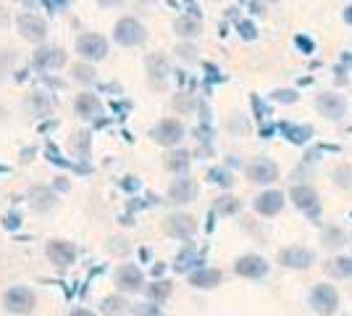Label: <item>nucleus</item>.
<instances>
[{"instance_id": "13", "label": "nucleus", "mask_w": 352, "mask_h": 316, "mask_svg": "<svg viewBox=\"0 0 352 316\" xmlns=\"http://www.w3.org/2000/svg\"><path fill=\"white\" fill-rule=\"evenodd\" d=\"M279 177V166L274 164L271 158H255L252 164L248 166V180L255 182V185H271V182Z\"/></svg>"}, {"instance_id": "19", "label": "nucleus", "mask_w": 352, "mask_h": 316, "mask_svg": "<svg viewBox=\"0 0 352 316\" xmlns=\"http://www.w3.org/2000/svg\"><path fill=\"white\" fill-rule=\"evenodd\" d=\"M223 282V274L219 269H208V266H200L190 274V285L197 287V290H213Z\"/></svg>"}, {"instance_id": "11", "label": "nucleus", "mask_w": 352, "mask_h": 316, "mask_svg": "<svg viewBox=\"0 0 352 316\" xmlns=\"http://www.w3.org/2000/svg\"><path fill=\"white\" fill-rule=\"evenodd\" d=\"M268 269H271L268 261L263 256H252V253L239 256L234 261V271L239 277H245V280H261V277L268 274Z\"/></svg>"}, {"instance_id": "21", "label": "nucleus", "mask_w": 352, "mask_h": 316, "mask_svg": "<svg viewBox=\"0 0 352 316\" xmlns=\"http://www.w3.org/2000/svg\"><path fill=\"white\" fill-rule=\"evenodd\" d=\"M200 30H203V24L197 16H179L174 21V32L179 37H197Z\"/></svg>"}, {"instance_id": "3", "label": "nucleus", "mask_w": 352, "mask_h": 316, "mask_svg": "<svg viewBox=\"0 0 352 316\" xmlns=\"http://www.w3.org/2000/svg\"><path fill=\"white\" fill-rule=\"evenodd\" d=\"M308 303L318 316H331L339 311V293L331 285L321 282V285H313V290H310V295H308Z\"/></svg>"}, {"instance_id": "10", "label": "nucleus", "mask_w": 352, "mask_h": 316, "mask_svg": "<svg viewBox=\"0 0 352 316\" xmlns=\"http://www.w3.org/2000/svg\"><path fill=\"white\" fill-rule=\"evenodd\" d=\"M116 287L121 293H137L145 287V274L137 264H124L116 269Z\"/></svg>"}, {"instance_id": "9", "label": "nucleus", "mask_w": 352, "mask_h": 316, "mask_svg": "<svg viewBox=\"0 0 352 316\" xmlns=\"http://www.w3.org/2000/svg\"><path fill=\"white\" fill-rule=\"evenodd\" d=\"M316 108L321 111L329 121H339L347 116V101L339 92H321L316 98Z\"/></svg>"}, {"instance_id": "38", "label": "nucleus", "mask_w": 352, "mask_h": 316, "mask_svg": "<svg viewBox=\"0 0 352 316\" xmlns=\"http://www.w3.org/2000/svg\"><path fill=\"white\" fill-rule=\"evenodd\" d=\"M344 21H347V24H352V6H350V8H344Z\"/></svg>"}, {"instance_id": "37", "label": "nucleus", "mask_w": 352, "mask_h": 316, "mask_svg": "<svg viewBox=\"0 0 352 316\" xmlns=\"http://www.w3.org/2000/svg\"><path fill=\"white\" fill-rule=\"evenodd\" d=\"M69 316H95V314H92L89 308H74V311Z\"/></svg>"}, {"instance_id": "40", "label": "nucleus", "mask_w": 352, "mask_h": 316, "mask_svg": "<svg viewBox=\"0 0 352 316\" xmlns=\"http://www.w3.org/2000/svg\"><path fill=\"white\" fill-rule=\"evenodd\" d=\"M268 3H276V0H268Z\"/></svg>"}, {"instance_id": "33", "label": "nucleus", "mask_w": 352, "mask_h": 316, "mask_svg": "<svg viewBox=\"0 0 352 316\" xmlns=\"http://www.w3.org/2000/svg\"><path fill=\"white\" fill-rule=\"evenodd\" d=\"M40 3H43L50 14H58V11H63L69 6V0H40Z\"/></svg>"}, {"instance_id": "28", "label": "nucleus", "mask_w": 352, "mask_h": 316, "mask_svg": "<svg viewBox=\"0 0 352 316\" xmlns=\"http://www.w3.org/2000/svg\"><path fill=\"white\" fill-rule=\"evenodd\" d=\"M334 185L337 187H344V190H352V166H339L334 169Z\"/></svg>"}, {"instance_id": "15", "label": "nucleus", "mask_w": 352, "mask_h": 316, "mask_svg": "<svg viewBox=\"0 0 352 316\" xmlns=\"http://www.w3.org/2000/svg\"><path fill=\"white\" fill-rule=\"evenodd\" d=\"M34 66L37 69H43V72H53V69H60V66H66V53L60 50V48H53V45H43L34 50Z\"/></svg>"}, {"instance_id": "26", "label": "nucleus", "mask_w": 352, "mask_h": 316, "mask_svg": "<svg viewBox=\"0 0 352 316\" xmlns=\"http://www.w3.org/2000/svg\"><path fill=\"white\" fill-rule=\"evenodd\" d=\"M72 72H74V79L82 82V85H92V82H95V69H92V63H85V61H82V63L74 66Z\"/></svg>"}, {"instance_id": "36", "label": "nucleus", "mask_w": 352, "mask_h": 316, "mask_svg": "<svg viewBox=\"0 0 352 316\" xmlns=\"http://www.w3.org/2000/svg\"><path fill=\"white\" fill-rule=\"evenodd\" d=\"M98 6H103V8H116V6H121L124 0H95Z\"/></svg>"}, {"instance_id": "16", "label": "nucleus", "mask_w": 352, "mask_h": 316, "mask_svg": "<svg viewBox=\"0 0 352 316\" xmlns=\"http://www.w3.org/2000/svg\"><path fill=\"white\" fill-rule=\"evenodd\" d=\"M200 193V187H197V182L190 180V177H179L168 185V200L171 203H179V206H184V203H192L195 198Z\"/></svg>"}, {"instance_id": "17", "label": "nucleus", "mask_w": 352, "mask_h": 316, "mask_svg": "<svg viewBox=\"0 0 352 316\" xmlns=\"http://www.w3.org/2000/svg\"><path fill=\"white\" fill-rule=\"evenodd\" d=\"M252 209L258 211L261 216H276L284 209V193L281 190H265L252 200Z\"/></svg>"}, {"instance_id": "29", "label": "nucleus", "mask_w": 352, "mask_h": 316, "mask_svg": "<svg viewBox=\"0 0 352 316\" xmlns=\"http://www.w3.org/2000/svg\"><path fill=\"white\" fill-rule=\"evenodd\" d=\"M208 180L213 182V185H223V187L232 185V177H229L226 169H210V171H208Z\"/></svg>"}, {"instance_id": "34", "label": "nucleus", "mask_w": 352, "mask_h": 316, "mask_svg": "<svg viewBox=\"0 0 352 316\" xmlns=\"http://www.w3.org/2000/svg\"><path fill=\"white\" fill-rule=\"evenodd\" d=\"M239 32H242L245 40H255V27H252L250 21H242V24H239Z\"/></svg>"}, {"instance_id": "8", "label": "nucleus", "mask_w": 352, "mask_h": 316, "mask_svg": "<svg viewBox=\"0 0 352 316\" xmlns=\"http://www.w3.org/2000/svg\"><path fill=\"white\" fill-rule=\"evenodd\" d=\"M289 198H292L294 206L302 211V213H308L310 219H318V213H321V198H318V193L310 185H294L292 190H289Z\"/></svg>"}, {"instance_id": "2", "label": "nucleus", "mask_w": 352, "mask_h": 316, "mask_svg": "<svg viewBox=\"0 0 352 316\" xmlns=\"http://www.w3.org/2000/svg\"><path fill=\"white\" fill-rule=\"evenodd\" d=\"M76 53L85 63H98V61H105L108 56V40L103 34H95V32H87V34H79L76 37Z\"/></svg>"}, {"instance_id": "5", "label": "nucleus", "mask_w": 352, "mask_h": 316, "mask_svg": "<svg viewBox=\"0 0 352 316\" xmlns=\"http://www.w3.org/2000/svg\"><path fill=\"white\" fill-rule=\"evenodd\" d=\"M184 135H187V129H184V124L179 119H161L153 129H150V137L158 143V145H163V148H179V143L184 140Z\"/></svg>"}, {"instance_id": "31", "label": "nucleus", "mask_w": 352, "mask_h": 316, "mask_svg": "<svg viewBox=\"0 0 352 316\" xmlns=\"http://www.w3.org/2000/svg\"><path fill=\"white\" fill-rule=\"evenodd\" d=\"M168 293H171V285H168V282H155V285H150V298H155V301H163Z\"/></svg>"}, {"instance_id": "27", "label": "nucleus", "mask_w": 352, "mask_h": 316, "mask_svg": "<svg viewBox=\"0 0 352 316\" xmlns=\"http://www.w3.org/2000/svg\"><path fill=\"white\" fill-rule=\"evenodd\" d=\"M197 261H200L197 253H195L192 248H187V251H182V253H179L174 266H176V271H190L192 266H197Z\"/></svg>"}, {"instance_id": "25", "label": "nucleus", "mask_w": 352, "mask_h": 316, "mask_svg": "<svg viewBox=\"0 0 352 316\" xmlns=\"http://www.w3.org/2000/svg\"><path fill=\"white\" fill-rule=\"evenodd\" d=\"M129 303L124 301L121 295H111V298H105L103 301V314L105 316H124L129 308H126Z\"/></svg>"}, {"instance_id": "22", "label": "nucleus", "mask_w": 352, "mask_h": 316, "mask_svg": "<svg viewBox=\"0 0 352 316\" xmlns=\"http://www.w3.org/2000/svg\"><path fill=\"white\" fill-rule=\"evenodd\" d=\"M326 271H329L331 277H337V280H347V277H352V258L350 256L331 258V261L326 264Z\"/></svg>"}, {"instance_id": "20", "label": "nucleus", "mask_w": 352, "mask_h": 316, "mask_svg": "<svg viewBox=\"0 0 352 316\" xmlns=\"http://www.w3.org/2000/svg\"><path fill=\"white\" fill-rule=\"evenodd\" d=\"M190 164H192V156H190V151H184V148H171V151L163 156V166H166L171 174H179V177L190 169Z\"/></svg>"}, {"instance_id": "23", "label": "nucleus", "mask_w": 352, "mask_h": 316, "mask_svg": "<svg viewBox=\"0 0 352 316\" xmlns=\"http://www.w3.org/2000/svg\"><path fill=\"white\" fill-rule=\"evenodd\" d=\"M147 72H150L153 85H155V87H163V82H166V76H168V66H166V61H163L161 56L147 59Z\"/></svg>"}, {"instance_id": "18", "label": "nucleus", "mask_w": 352, "mask_h": 316, "mask_svg": "<svg viewBox=\"0 0 352 316\" xmlns=\"http://www.w3.org/2000/svg\"><path fill=\"white\" fill-rule=\"evenodd\" d=\"M195 219L187 216V213H174V216H168L166 219V232L171 235V238H182V240H190L192 235H195Z\"/></svg>"}, {"instance_id": "7", "label": "nucleus", "mask_w": 352, "mask_h": 316, "mask_svg": "<svg viewBox=\"0 0 352 316\" xmlns=\"http://www.w3.org/2000/svg\"><path fill=\"white\" fill-rule=\"evenodd\" d=\"M279 264L287 266V269L305 271L316 264V251H313V248H305V245H289V248L279 251Z\"/></svg>"}, {"instance_id": "1", "label": "nucleus", "mask_w": 352, "mask_h": 316, "mask_svg": "<svg viewBox=\"0 0 352 316\" xmlns=\"http://www.w3.org/2000/svg\"><path fill=\"white\" fill-rule=\"evenodd\" d=\"M113 40L124 48L142 45V43L147 40L145 24H142V21H137L134 16H124V19H118L116 27H113Z\"/></svg>"}, {"instance_id": "14", "label": "nucleus", "mask_w": 352, "mask_h": 316, "mask_svg": "<svg viewBox=\"0 0 352 316\" xmlns=\"http://www.w3.org/2000/svg\"><path fill=\"white\" fill-rule=\"evenodd\" d=\"M74 111H76L79 119L95 121L103 116V103H100V98L92 95V92H79L76 101H74Z\"/></svg>"}, {"instance_id": "39", "label": "nucleus", "mask_w": 352, "mask_h": 316, "mask_svg": "<svg viewBox=\"0 0 352 316\" xmlns=\"http://www.w3.org/2000/svg\"><path fill=\"white\" fill-rule=\"evenodd\" d=\"M0 27H3V14H0Z\"/></svg>"}, {"instance_id": "6", "label": "nucleus", "mask_w": 352, "mask_h": 316, "mask_svg": "<svg viewBox=\"0 0 352 316\" xmlns=\"http://www.w3.org/2000/svg\"><path fill=\"white\" fill-rule=\"evenodd\" d=\"M16 30H19V34L24 40H30V43H45V37H47V21H45L43 16L24 11V14L16 16Z\"/></svg>"}, {"instance_id": "4", "label": "nucleus", "mask_w": 352, "mask_h": 316, "mask_svg": "<svg viewBox=\"0 0 352 316\" xmlns=\"http://www.w3.org/2000/svg\"><path fill=\"white\" fill-rule=\"evenodd\" d=\"M3 303H6V311H11V314H16V316H27V314L34 311V306H37V295H34V290H32V287L16 285L3 295Z\"/></svg>"}, {"instance_id": "32", "label": "nucleus", "mask_w": 352, "mask_h": 316, "mask_svg": "<svg viewBox=\"0 0 352 316\" xmlns=\"http://www.w3.org/2000/svg\"><path fill=\"white\" fill-rule=\"evenodd\" d=\"M137 316H158L161 311H158V306H153V303H140V306H134L132 308Z\"/></svg>"}, {"instance_id": "30", "label": "nucleus", "mask_w": 352, "mask_h": 316, "mask_svg": "<svg viewBox=\"0 0 352 316\" xmlns=\"http://www.w3.org/2000/svg\"><path fill=\"white\" fill-rule=\"evenodd\" d=\"M216 209H219V213H234V211L239 209V200L232 196H223V198H219Z\"/></svg>"}, {"instance_id": "35", "label": "nucleus", "mask_w": 352, "mask_h": 316, "mask_svg": "<svg viewBox=\"0 0 352 316\" xmlns=\"http://www.w3.org/2000/svg\"><path fill=\"white\" fill-rule=\"evenodd\" d=\"M274 98H276V101H281V103H294V101H297V95H294L292 90H279Z\"/></svg>"}, {"instance_id": "12", "label": "nucleus", "mask_w": 352, "mask_h": 316, "mask_svg": "<svg viewBox=\"0 0 352 316\" xmlns=\"http://www.w3.org/2000/svg\"><path fill=\"white\" fill-rule=\"evenodd\" d=\"M45 253H47V261L53 266H58V269H66L76 261V248L69 240H50Z\"/></svg>"}, {"instance_id": "24", "label": "nucleus", "mask_w": 352, "mask_h": 316, "mask_svg": "<svg viewBox=\"0 0 352 316\" xmlns=\"http://www.w3.org/2000/svg\"><path fill=\"white\" fill-rule=\"evenodd\" d=\"M281 132H284L287 140L294 143V145H305L310 140V135H313L310 127H294V124H281Z\"/></svg>"}]
</instances>
